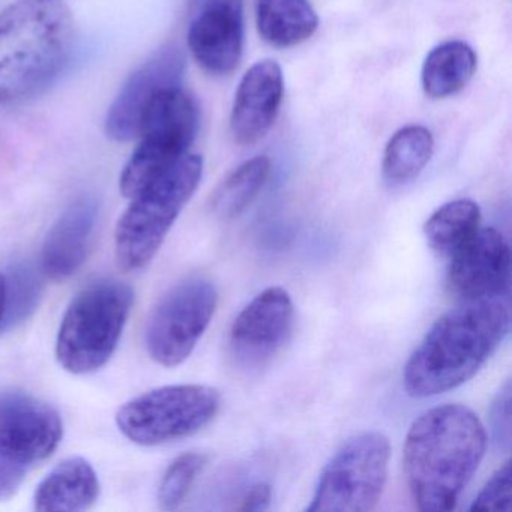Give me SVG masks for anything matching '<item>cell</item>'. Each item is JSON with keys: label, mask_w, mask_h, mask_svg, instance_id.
Wrapping results in <instances>:
<instances>
[{"label": "cell", "mask_w": 512, "mask_h": 512, "mask_svg": "<svg viewBox=\"0 0 512 512\" xmlns=\"http://www.w3.org/2000/svg\"><path fill=\"white\" fill-rule=\"evenodd\" d=\"M5 283L7 307L2 328H10L19 325L34 313L43 293V278L34 266L19 263L11 269L10 275L5 277Z\"/></svg>", "instance_id": "603a6c76"}, {"label": "cell", "mask_w": 512, "mask_h": 512, "mask_svg": "<svg viewBox=\"0 0 512 512\" xmlns=\"http://www.w3.org/2000/svg\"><path fill=\"white\" fill-rule=\"evenodd\" d=\"M283 94V71L277 62H257L244 74L230 116V130L239 145H254L269 133Z\"/></svg>", "instance_id": "9a60e30c"}, {"label": "cell", "mask_w": 512, "mask_h": 512, "mask_svg": "<svg viewBox=\"0 0 512 512\" xmlns=\"http://www.w3.org/2000/svg\"><path fill=\"white\" fill-rule=\"evenodd\" d=\"M28 467L0 457V502L11 499L25 481Z\"/></svg>", "instance_id": "4316f807"}, {"label": "cell", "mask_w": 512, "mask_h": 512, "mask_svg": "<svg viewBox=\"0 0 512 512\" xmlns=\"http://www.w3.org/2000/svg\"><path fill=\"white\" fill-rule=\"evenodd\" d=\"M271 173V163L266 157L245 161L233 170L212 193L211 211L221 220L239 217L265 187Z\"/></svg>", "instance_id": "7402d4cb"}, {"label": "cell", "mask_w": 512, "mask_h": 512, "mask_svg": "<svg viewBox=\"0 0 512 512\" xmlns=\"http://www.w3.org/2000/svg\"><path fill=\"white\" fill-rule=\"evenodd\" d=\"M434 152V139L427 128L409 125L389 140L383 155L382 172L391 187L409 184L421 175Z\"/></svg>", "instance_id": "ffe728a7"}, {"label": "cell", "mask_w": 512, "mask_h": 512, "mask_svg": "<svg viewBox=\"0 0 512 512\" xmlns=\"http://www.w3.org/2000/svg\"><path fill=\"white\" fill-rule=\"evenodd\" d=\"M272 490L269 484L259 482V484L250 487L247 493L242 497L241 505L238 506V511H266L271 506Z\"/></svg>", "instance_id": "83f0119b"}, {"label": "cell", "mask_w": 512, "mask_h": 512, "mask_svg": "<svg viewBox=\"0 0 512 512\" xmlns=\"http://www.w3.org/2000/svg\"><path fill=\"white\" fill-rule=\"evenodd\" d=\"M470 511H511V463L505 461L493 473L478 496L470 505Z\"/></svg>", "instance_id": "d4e9b609"}, {"label": "cell", "mask_w": 512, "mask_h": 512, "mask_svg": "<svg viewBox=\"0 0 512 512\" xmlns=\"http://www.w3.org/2000/svg\"><path fill=\"white\" fill-rule=\"evenodd\" d=\"M509 326V305L502 296L464 301L443 314L404 365L407 395L436 397L472 379L499 349Z\"/></svg>", "instance_id": "7a4b0ae2"}, {"label": "cell", "mask_w": 512, "mask_h": 512, "mask_svg": "<svg viewBox=\"0 0 512 512\" xmlns=\"http://www.w3.org/2000/svg\"><path fill=\"white\" fill-rule=\"evenodd\" d=\"M188 47L197 64L209 74L233 73L244 50L242 0H205L191 22Z\"/></svg>", "instance_id": "4fadbf2b"}, {"label": "cell", "mask_w": 512, "mask_h": 512, "mask_svg": "<svg viewBox=\"0 0 512 512\" xmlns=\"http://www.w3.org/2000/svg\"><path fill=\"white\" fill-rule=\"evenodd\" d=\"M134 292L118 280H98L68 305L56 338V359L71 374H89L109 362L127 325Z\"/></svg>", "instance_id": "5b68a950"}, {"label": "cell", "mask_w": 512, "mask_h": 512, "mask_svg": "<svg viewBox=\"0 0 512 512\" xmlns=\"http://www.w3.org/2000/svg\"><path fill=\"white\" fill-rule=\"evenodd\" d=\"M475 52L464 41H446L428 53L422 67V89L434 100L452 97L466 88L476 71Z\"/></svg>", "instance_id": "d6986e66"}, {"label": "cell", "mask_w": 512, "mask_h": 512, "mask_svg": "<svg viewBox=\"0 0 512 512\" xmlns=\"http://www.w3.org/2000/svg\"><path fill=\"white\" fill-rule=\"evenodd\" d=\"M481 209L469 199L440 206L424 226V235L437 254L451 259L479 230Z\"/></svg>", "instance_id": "44dd1931"}, {"label": "cell", "mask_w": 512, "mask_h": 512, "mask_svg": "<svg viewBox=\"0 0 512 512\" xmlns=\"http://www.w3.org/2000/svg\"><path fill=\"white\" fill-rule=\"evenodd\" d=\"M491 431L497 445L509 449L511 443V383L506 380L505 385L497 392L493 406L490 410Z\"/></svg>", "instance_id": "484cf974"}, {"label": "cell", "mask_w": 512, "mask_h": 512, "mask_svg": "<svg viewBox=\"0 0 512 512\" xmlns=\"http://www.w3.org/2000/svg\"><path fill=\"white\" fill-rule=\"evenodd\" d=\"M487 430L464 404L431 407L410 425L404 443V473L416 509L452 511L478 470Z\"/></svg>", "instance_id": "6da1fadb"}, {"label": "cell", "mask_w": 512, "mask_h": 512, "mask_svg": "<svg viewBox=\"0 0 512 512\" xmlns=\"http://www.w3.org/2000/svg\"><path fill=\"white\" fill-rule=\"evenodd\" d=\"M217 305V287L203 275H190L170 287L146 323V349L151 358L167 368L187 361L211 325Z\"/></svg>", "instance_id": "9c48e42d"}, {"label": "cell", "mask_w": 512, "mask_h": 512, "mask_svg": "<svg viewBox=\"0 0 512 512\" xmlns=\"http://www.w3.org/2000/svg\"><path fill=\"white\" fill-rule=\"evenodd\" d=\"M511 256L502 233L479 229L454 256L448 269V289L461 301L500 298L509 287Z\"/></svg>", "instance_id": "7c38bea8"}, {"label": "cell", "mask_w": 512, "mask_h": 512, "mask_svg": "<svg viewBox=\"0 0 512 512\" xmlns=\"http://www.w3.org/2000/svg\"><path fill=\"white\" fill-rule=\"evenodd\" d=\"M64 436L58 410L34 395L0 392V457L31 467L49 458Z\"/></svg>", "instance_id": "30bf717a"}, {"label": "cell", "mask_w": 512, "mask_h": 512, "mask_svg": "<svg viewBox=\"0 0 512 512\" xmlns=\"http://www.w3.org/2000/svg\"><path fill=\"white\" fill-rule=\"evenodd\" d=\"M74 20L64 0H17L0 14V109L46 91L70 61Z\"/></svg>", "instance_id": "3957f363"}, {"label": "cell", "mask_w": 512, "mask_h": 512, "mask_svg": "<svg viewBox=\"0 0 512 512\" xmlns=\"http://www.w3.org/2000/svg\"><path fill=\"white\" fill-rule=\"evenodd\" d=\"M184 58L176 47H166L152 56L122 86L106 119V133L116 142H128L139 136L143 113L155 95L163 89L179 86Z\"/></svg>", "instance_id": "5bb4252c"}, {"label": "cell", "mask_w": 512, "mask_h": 512, "mask_svg": "<svg viewBox=\"0 0 512 512\" xmlns=\"http://www.w3.org/2000/svg\"><path fill=\"white\" fill-rule=\"evenodd\" d=\"M220 409V391L212 386H161L127 401L116 424L131 442L158 446L199 433Z\"/></svg>", "instance_id": "8992f818"}, {"label": "cell", "mask_w": 512, "mask_h": 512, "mask_svg": "<svg viewBox=\"0 0 512 512\" xmlns=\"http://www.w3.org/2000/svg\"><path fill=\"white\" fill-rule=\"evenodd\" d=\"M202 175V157L185 154L131 199L115 230V254L121 269L142 271L154 260L182 209L196 193Z\"/></svg>", "instance_id": "277c9868"}, {"label": "cell", "mask_w": 512, "mask_h": 512, "mask_svg": "<svg viewBox=\"0 0 512 512\" xmlns=\"http://www.w3.org/2000/svg\"><path fill=\"white\" fill-rule=\"evenodd\" d=\"M206 461V455L185 452L170 463L158 487V505L161 509L175 511L185 502Z\"/></svg>", "instance_id": "cb8c5ba5"}, {"label": "cell", "mask_w": 512, "mask_h": 512, "mask_svg": "<svg viewBox=\"0 0 512 512\" xmlns=\"http://www.w3.org/2000/svg\"><path fill=\"white\" fill-rule=\"evenodd\" d=\"M5 307H7V283H5V275L0 274V328L4 323Z\"/></svg>", "instance_id": "f1b7e54d"}, {"label": "cell", "mask_w": 512, "mask_h": 512, "mask_svg": "<svg viewBox=\"0 0 512 512\" xmlns=\"http://www.w3.org/2000/svg\"><path fill=\"white\" fill-rule=\"evenodd\" d=\"M391 443L380 431L350 437L320 473L307 511L368 512L388 481Z\"/></svg>", "instance_id": "ba28073f"}, {"label": "cell", "mask_w": 512, "mask_h": 512, "mask_svg": "<svg viewBox=\"0 0 512 512\" xmlns=\"http://www.w3.org/2000/svg\"><path fill=\"white\" fill-rule=\"evenodd\" d=\"M100 491V478L86 458H65L38 484L34 506L43 512L86 511L95 505Z\"/></svg>", "instance_id": "e0dca14e"}, {"label": "cell", "mask_w": 512, "mask_h": 512, "mask_svg": "<svg viewBox=\"0 0 512 512\" xmlns=\"http://www.w3.org/2000/svg\"><path fill=\"white\" fill-rule=\"evenodd\" d=\"M100 203L92 196L71 203L47 233L41 268L55 281L73 277L88 259L97 232Z\"/></svg>", "instance_id": "2e32d148"}, {"label": "cell", "mask_w": 512, "mask_h": 512, "mask_svg": "<svg viewBox=\"0 0 512 512\" xmlns=\"http://www.w3.org/2000/svg\"><path fill=\"white\" fill-rule=\"evenodd\" d=\"M260 37L278 49H289L316 34L319 17L310 0H257Z\"/></svg>", "instance_id": "ac0fdd59"}, {"label": "cell", "mask_w": 512, "mask_h": 512, "mask_svg": "<svg viewBox=\"0 0 512 512\" xmlns=\"http://www.w3.org/2000/svg\"><path fill=\"white\" fill-rule=\"evenodd\" d=\"M199 128V110L179 86L163 89L140 121V145L121 175V193L133 199L155 176L188 154Z\"/></svg>", "instance_id": "52a82bcc"}, {"label": "cell", "mask_w": 512, "mask_h": 512, "mask_svg": "<svg viewBox=\"0 0 512 512\" xmlns=\"http://www.w3.org/2000/svg\"><path fill=\"white\" fill-rule=\"evenodd\" d=\"M295 323V308L283 287H269L239 313L230 328L232 358L242 368H260L281 352Z\"/></svg>", "instance_id": "8fae6325"}]
</instances>
